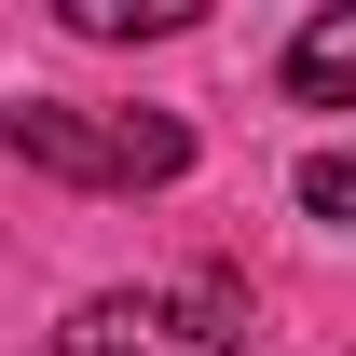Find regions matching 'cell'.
Segmentation results:
<instances>
[{
  "label": "cell",
  "instance_id": "cell-1",
  "mask_svg": "<svg viewBox=\"0 0 356 356\" xmlns=\"http://www.w3.org/2000/svg\"><path fill=\"white\" fill-rule=\"evenodd\" d=\"M0 151L69 178V192H165V178H192V124L178 110H96V96H14Z\"/></svg>",
  "mask_w": 356,
  "mask_h": 356
},
{
  "label": "cell",
  "instance_id": "cell-3",
  "mask_svg": "<svg viewBox=\"0 0 356 356\" xmlns=\"http://www.w3.org/2000/svg\"><path fill=\"white\" fill-rule=\"evenodd\" d=\"M288 96H302V110H343V96H356V14H343V0L288 42Z\"/></svg>",
  "mask_w": 356,
  "mask_h": 356
},
{
  "label": "cell",
  "instance_id": "cell-2",
  "mask_svg": "<svg viewBox=\"0 0 356 356\" xmlns=\"http://www.w3.org/2000/svg\"><path fill=\"white\" fill-rule=\"evenodd\" d=\"M55 356H247V302L233 288H96L69 302Z\"/></svg>",
  "mask_w": 356,
  "mask_h": 356
},
{
  "label": "cell",
  "instance_id": "cell-5",
  "mask_svg": "<svg viewBox=\"0 0 356 356\" xmlns=\"http://www.w3.org/2000/svg\"><path fill=\"white\" fill-rule=\"evenodd\" d=\"M302 220H329V233L356 220V165H343V151H315V165H302Z\"/></svg>",
  "mask_w": 356,
  "mask_h": 356
},
{
  "label": "cell",
  "instance_id": "cell-4",
  "mask_svg": "<svg viewBox=\"0 0 356 356\" xmlns=\"http://www.w3.org/2000/svg\"><path fill=\"white\" fill-rule=\"evenodd\" d=\"M55 28L69 42H178V28H206V0H55Z\"/></svg>",
  "mask_w": 356,
  "mask_h": 356
}]
</instances>
